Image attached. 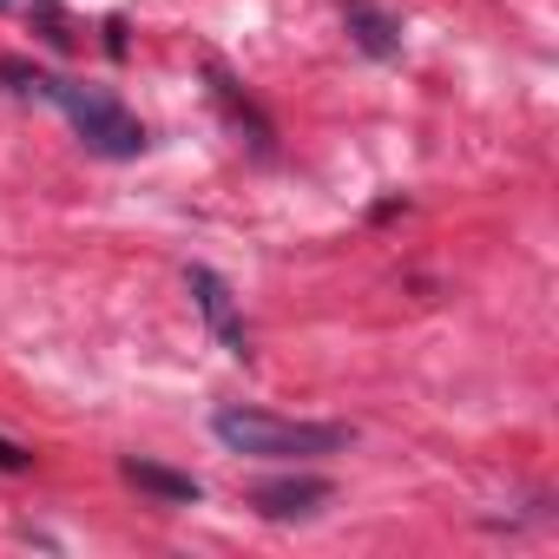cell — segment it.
Segmentation results:
<instances>
[{
    "label": "cell",
    "instance_id": "6da1fadb",
    "mask_svg": "<svg viewBox=\"0 0 559 559\" xmlns=\"http://www.w3.org/2000/svg\"><path fill=\"white\" fill-rule=\"evenodd\" d=\"M211 428L230 454H257V461H297V454H343L349 448L343 421H284L263 408H217Z\"/></svg>",
    "mask_w": 559,
    "mask_h": 559
},
{
    "label": "cell",
    "instance_id": "8fae6325",
    "mask_svg": "<svg viewBox=\"0 0 559 559\" xmlns=\"http://www.w3.org/2000/svg\"><path fill=\"white\" fill-rule=\"evenodd\" d=\"M0 8H14V0H0Z\"/></svg>",
    "mask_w": 559,
    "mask_h": 559
},
{
    "label": "cell",
    "instance_id": "52a82bcc",
    "mask_svg": "<svg viewBox=\"0 0 559 559\" xmlns=\"http://www.w3.org/2000/svg\"><path fill=\"white\" fill-rule=\"evenodd\" d=\"M211 86H217V99L230 106V119H237V126H250V145H257V152H270V126H263V119H257V106L230 86V73H224V67H211Z\"/></svg>",
    "mask_w": 559,
    "mask_h": 559
},
{
    "label": "cell",
    "instance_id": "8992f818",
    "mask_svg": "<svg viewBox=\"0 0 559 559\" xmlns=\"http://www.w3.org/2000/svg\"><path fill=\"white\" fill-rule=\"evenodd\" d=\"M343 27H349V40H356L362 53H376V60H395V53H402V27H395L382 8H369V0H343Z\"/></svg>",
    "mask_w": 559,
    "mask_h": 559
},
{
    "label": "cell",
    "instance_id": "7a4b0ae2",
    "mask_svg": "<svg viewBox=\"0 0 559 559\" xmlns=\"http://www.w3.org/2000/svg\"><path fill=\"white\" fill-rule=\"evenodd\" d=\"M53 106L73 119V132L86 139V152H99V158H139L152 139H145V126L119 106V99H106V93H93V86H73V80H53Z\"/></svg>",
    "mask_w": 559,
    "mask_h": 559
},
{
    "label": "cell",
    "instance_id": "9c48e42d",
    "mask_svg": "<svg viewBox=\"0 0 559 559\" xmlns=\"http://www.w3.org/2000/svg\"><path fill=\"white\" fill-rule=\"evenodd\" d=\"M0 80H8L14 93H27V99H53V73H40L27 60H0Z\"/></svg>",
    "mask_w": 559,
    "mask_h": 559
},
{
    "label": "cell",
    "instance_id": "277c9868",
    "mask_svg": "<svg viewBox=\"0 0 559 559\" xmlns=\"http://www.w3.org/2000/svg\"><path fill=\"white\" fill-rule=\"evenodd\" d=\"M250 500H257V513H263V520H310V513L330 500V480H317V474H297V480H263Z\"/></svg>",
    "mask_w": 559,
    "mask_h": 559
},
{
    "label": "cell",
    "instance_id": "3957f363",
    "mask_svg": "<svg viewBox=\"0 0 559 559\" xmlns=\"http://www.w3.org/2000/svg\"><path fill=\"white\" fill-rule=\"evenodd\" d=\"M185 284H191V297H198L204 323L217 330V343H224L230 356H243V323H237V310H230V290H224V276H217V270H204V263H191V270H185Z\"/></svg>",
    "mask_w": 559,
    "mask_h": 559
},
{
    "label": "cell",
    "instance_id": "5b68a950",
    "mask_svg": "<svg viewBox=\"0 0 559 559\" xmlns=\"http://www.w3.org/2000/svg\"><path fill=\"white\" fill-rule=\"evenodd\" d=\"M119 474H126L132 487H145L152 500H165V507H198V500H204V487H198L191 474L158 467V461H139V454H126V461H119Z\"/></svg>",
    "mask_w": 559,
    "mask_h": 559
},
{
    "label": "cell",
    "instance_id": "ba28073f",
    "mask_svg": "<svg viewBox=\"0 0 559 559\" xmlns=\"http://www.w3.org/2000/svg\"><path fill=\"white\" fill-rule=\"evenodd\" d=\"M34 27H40V40L53 53H73L80 47V27H73V14L60 8V0H34Z\"/></svg>",
    "mask_w": 559,
    "mask_h": 559
},
{
    "label": "cell",
    "instance_id": "30bf717a",
    "mask_svg": "<svg viewBox=\"0 0 559 559\" xmlns=\"http://www.w3.org/2000/svg\"><path fill=\"white\" fill-rule=\"evenodd\" d=\"M27 467H34V448H21V441L0 435V474H27Z\"/></svg>",
    "mask_w": 559,
    "mask_h": 559
}]
</instances>
